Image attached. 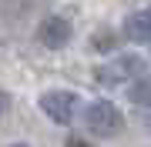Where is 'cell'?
<instances>
[{"label":"cell","instance_id":"obj_1","mask_svg":"<svg viewBox=\"0 0 151 147\" xmlns=\"http://www.w3.org/2000/svg\"><path fill=\"white\" fill-rule=\"evenodd\" d=\"M145 70H148L145 57H138V54H118V60H111V64L97 67V80H101V84L138 80V77H145Z\"/></svg>","mask_w":151,"mask_h":147},{"label":"cell","instance_id":"obj_2","mask_svg":"<svg viewBox=\"0 0 151 147\" xmlns=\"http://www.w3.org/2000/svg\"><path fill=\"white\" fill-rule=\"evenodd\" d=\"M87 127H91V134H101V137H114L124 127V117H121V110L114 107L111 100H94L91 107H87Z\"/></svg>","mask_w":151,"mask_h":147},{"label":"cell","instance_id":"obj_3","mask_svg":"<svg viewBox=\"0 0 151 147\" xmlns=\"http://www.w3.org/2000/svg\"><path fill=\"white\" fill-rule=\"evenodd\" d=\"M74 107H77V97L70 90H47L40 97V110L54 124H70L74 120Z\"/></svg>","mask_w":151,"mask_h":147},{"label":"cell","instance_id":"obj_4","mask_svg":"<svg viewBox=\"0 0 151 147\" xmlns=\"http://www.w3.org/2000/svg\"><path fill=\"white\" fill-rule=\"evenodd\" d=\"M37 40H40L44 47H50V50L67 47V40H70V23L64 20V17H47V20H40V27H37Z\"/></svg>","mask_w":151,"mask_h":147},{"label":"cell","instance_id":"obj_5","mask_svg":"<svg viewBox=\"0 0 151 147\" xmlns=\"http://www.w3.org/2000/svg\"><path fill=\"white\" fill-rule=\"evenodd\" d=\"M124 37L134 44H148L151 40V10H138L124 20Z\"/></svg>","mask_w":151,"mask_h":147},{"label":"cell","instance_id":"obj_6","mask_svg":"<svg viewBox=\"0 0 151 147\" xmlns=\"http://www.w3.org/2000/svg\"><path fill=\"white\" fill-rule=\"evenodd\" d=\"M128 97L134 104H141V107H151V80H138L134 87L128 90Z\"/></svg>","mask_w":151,"mask_h":147},{"label":"cell","instance_id":"obj_7","mask_svg":"<svg viewBox=\"0 0 151 147\" xmlns=\"http://www.w3.org/2000/svg\"><path fill=\"white\" fill-rule=\"evenodd\" d=\"M111 44H114V37H111L108 30H101V33L94 37V47H101V50H111Z\"/></svg>","mask_w":151,"mask_h":147},{"label":"cell","instance_id":"obj_8","mask_svg":"<svg viewBox=\"0 0 151 147\" xmlns=\"http://www.w3.org/2000/svg\"><path fill=\"white\" fill-rule=\"evenodd\" d=\"M64 147H91V144H87L84 137H77V134H74V137H67V144H64Z\"/></svg>","mask_w":151,"mask_h":147},{"label":"cell","instance_id":"obj_9","mask_svg":"<svg viewBox=\"0 0 151 147\" xmlns=\"http://www.w3.org/2000/svg\"><path fill=\"white\" fill-rule=\"evenodd\" d=\"M7 107H10V94H7V90H0V117L7 114Z\"/></svg>","mask_w":151,"mask_h":147},{"label":"cell","instance_id":"obj_10","mask_svg":"<svg viewBox=\"0 0 151 147\" xmlns=\"http://www.w3.org/2000/svg\"><path fill=\"white\" fill-rule=\"evenodd\" d=\"M10 147H27V144H10Z\"/></svg>","mask_w":151,"mask_h":147}]
</instances>
